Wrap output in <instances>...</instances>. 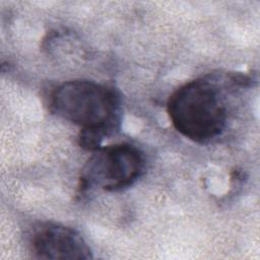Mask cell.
<instances>
[{
  "instance_id": "1",
  "label": "cell",
  "mask_w": 260,
  "mask_h": 260,
  "mask_svg": "<svg viewBox=\"0 0 260 260\" xmlns=\"http://www.w3.org/2000/svg\"><path fill=\"white\" fill-rule=\"evenodd\" d=\"M168 114L178 132L199 143L220 135L228 117L219 87L209 78H198L176 89L169 99Z\"/></svg>"
},
{
  "instance_id": "2",
  "label": "cell",
  "mask_w": 260,
  "mask_h": 260,
  "mask_svg": "<svg viewBox=\"0 0 260 260\" xmlns=\"http://www.w3.org/2000/svg\"><path fill=\"white\" fill-rule=\"evenodd\" d=\"M52 111L61 118L105 136L119 125L121 101L112 87L89 80L62 83L51 94Z\"/></svg>"
},
{
  "instance_id": "3",
  "label": "cell",
  "mask_w": 260,
  "mask_h": 260,
  "mask_svg": "<svg viewBox=\"0 0 260 260\" xmlns=\"http://www.w3.org/2000/svg\"><path fill=\"white\" fill-rule=\"evenodd\" d=\"M144 166L143 153L132 144L118 143L98 148L81 170L79 190H122L135 183Z\"/></svg>"
},
{
  "instance_id": "4",
  "label": "cell",
  "mask_w": 260,
  "mask_h": 260,
  "mask_svg": "<svg viewBox=\"0 0 260 260\" xmlns=\"http://www.w3.org/2000/svg\"><path fill=\"white\" fill-rule=\"evenodd\" d=\"M30 249L39 259H90L91 250L80 234L55 222L40 223L32 230Z\"/></svg>"
}]
</instances>
